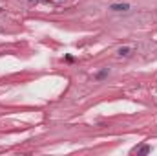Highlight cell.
<instances>
[{
  "instance_id": "1",
  "label": "cell",
  "mask_w": 157,
  "mask_h": 156,
  "mask_svg": "<svg viewBox=\"0 0 157 156\" xmlns=\"http://www.w3.org/2000/svg\"><path fill=\"white\" fill-rule=\"evenodd\" d=\"M110 9L112 11H128L130 9V4H126V2H122V4H112Z\"/></svg>"
},
{
  "instance_id": "2",
  "label": "cell",
  "mask_w": 157,
  "mask_h": 156,
  "mask_svg": "<svg viewBox=\"0 0 157 156\" xmlns=\"http://www.w3.org/2000/svg\"><path fill=\"white\" fill-rule=\"evenodd\" d=\"M132 48H128V46H122V48H119L117 50V55L119 57H128V55H132Z\"/></svg>"
},
{
  "instance_id": "3",
  "label": "cell",
  "mask_w": 157,
  "mask_h": 156,
  "mask_svg": "<svg viewBox=\"0 0 157 156\" xmlns=\"http://www.w3.org/2000/svg\"><path fill=\"white\" fill-rule=\"evenodd\" d=\"M108 73H110V68H104L102 72H99L97 76H95V79H97V81H100V79H104V77L108 76Z\"/></svg>"
},
{
  "instance_id": "4",
  "label": "cell",
  "mask_w": 157,
  "mask_h": 156,
  "mask_svg": "<svg viewBox=\"0 0 157 156\" xmlns=\"http://www.w3.org/2000/svg\"><path fill=\"white\" fill-rule=\"evenodd\" d=\"M135 151L141 154H146V152H150V147H141V149H135Z\"/></svg>"
}]
</instances>
